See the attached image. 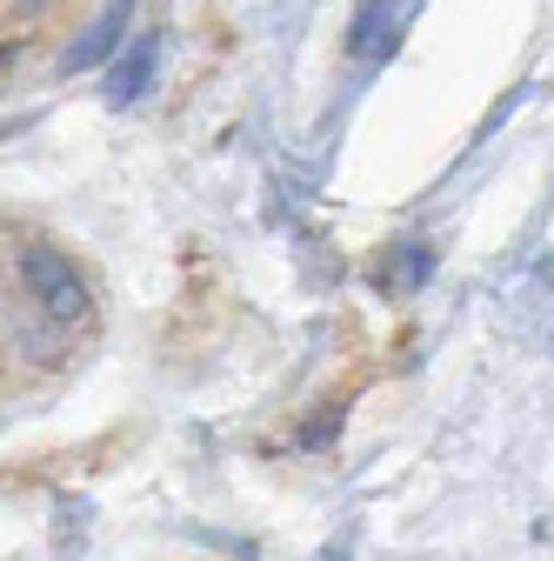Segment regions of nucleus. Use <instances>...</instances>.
I'll return each mask as SVG.
<instances>
[{
    "label": "nucleus",
    "mask_w": 554,
    "mask_h": 561,
    "mask_svg": "<svg viewBox=\"0 0 554 561\" xmlns=\"http://www.w3.org/2000/svg\"><path fill=\"white\" fill-rule=\"evenodd\" d=\"M394 34H401V0H361L355 27H348V54L355 60H388Z\"/></svg>",
    "instance_id": "4"
},
{
    "label": "nucleus",
    "mask_w": 554,
    "mask_h": 561,
    "mask_svg": "<svg viewBox=\"0 0 554 561\" xmlns=\"http://www.w3.org/2000/svg\"><path fill=\"white\" fill-rule=\"evenodd\" d=\"M127 27H134V0H107V8L88 21V34L60 54V75H88V67H101L107 54L127 47Z\"/></svg>",
    "instance_id": "2"
},
{
    "label": "nucleus",
    "mask_w": 554,
    "mask_h": 561,
    "mask_svg": "<svg viewBox=\"0 0 554 561\" xmlns=\"http://www.w3.org/2000/svg\"><path fill=\"white\" fill-rule=\"evenodd\" d=\"M21 280H27V295L41 301V314L60 321V328H74V321L94 314V295H88L81 267L67 261L60 248H47V241H27L21 248Z\"/></svg>",
    "instance_id": "1"
},
{
    "label": "nucleus",
    "mask_w": 554,
    "mask_h": 561,
    "mask_svg": "<svg viewBox=\"0 0 554 561\" xmlns=\"http://www.w3.org/2000/svg\"><path fill=\"white\" fill-rule=\"evenodd\" d=\"M428 267H435V254H428V248H407V261H401V274H407V280H428Z\"/></svg>",
    "instance_id": "6"
},
{
    "label": "nucleus",
    "mask_w": 554,
    "mask_h": 561,
    "mask_svg": "<svg viewBox=\"0 0 554 561\" xmlns=\"http://www.w3.org/2000/svg\"><path fill=\"white\" fill-rule=\"evenodd\" d=\"M154 67H161V34H127L114 75H107V101H114V107L141 101V94L154 88Z\"/></svg>",
    "instance_id": "3"
},
{
    "label": "nucleus",
    "mask_w": 554,
    "mask_h": 561,
    "mask_svg": "<svg viewBox=\"0 0 554 561\" xmlns=\"http://www.w3.org/2000/svg\"><path fill=\"white\" fill-rule=\"evenodd\" d=\"M334 428H341V408H321L308 428H301V448H327V442H334Z\"/></svg>",
    "instance_id": "5"
},
{
    "label": "nucleus",
    "mask_w": 554,
    "mask_h": 561,
    "mask_svg": "<svg viewBox=\"0 0 554 561\" xmlns=\"http://www.w3.org/2000/svg\"><path fill=\"white\" fill-rule=\"evenodd\" d=\"M41 8H54V0H14V14H41Z\"/></svg>",
    "instance_id": "7"
},
{
    "label": "nucleus",
    "mask_w": 554,
    "mask_h": 561,
    "mask_svg": "<svg viewBox=\"0 0 554 561\" xmlns=\"http://www.w3.org/2000/svg\"><path fill=\"white\" fill-rule=\"evenodd\" d=\"M8 60H14V41H8V47H0V67H8Z\"/></svg>",
    "instance_id": "8"
}]
</instances>
